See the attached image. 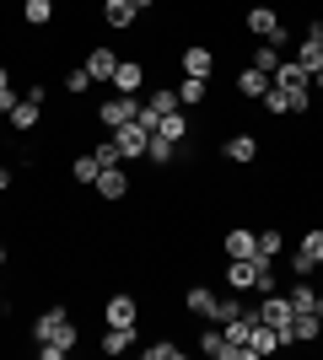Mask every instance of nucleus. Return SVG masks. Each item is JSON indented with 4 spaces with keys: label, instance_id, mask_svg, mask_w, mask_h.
Wrapping results in <instances>:
<instances>
[{
    "label": "nucleus",
    "instance_id": "nucleus-1",
    "mask_svg": "<svg viewBox=\"0 0 323 360\" xmlns=\"http://www.w3.org/2000/svg\"><path fill=\"white\" fill-rule=\"evenodd\" d=\"M32 345L44 360H65L76 349V317L65 312V307H44V312L32 317Z\"/></svg>",
    "mask_w": 323,
    "mask_h": 360
},
{
    "label": "nucleus",
    "instance_id": "nucleus-2",
    "mask_svg": "<svg viewBox=\"0 0 323 360\" xmlns=\"http://www.w3.org/2000/svg\"><path fill=\"white\" fill-rule=\"evenodd\" d=\"M270 81H275V86L291 97V113H308V103H312V75L302 70L296 60H280V70L270 75Z\"/></svg>",
    "mask_w": 323,
    "mask_h": 360
},
{
    "label": "nucleus",
    "instance_id": "nucleus-3",
    "mask_svg": "<svg viewBox=\"0 0 323 360\" xmlns=\"http://www.w3.org/2000/svg\"><path fill=\"white\" fill-rule=\"evenodd\" d=\"M291 296H280V290H270V296L259 301V323H270V328L280 333V345H291Z\"/></svg>",
    "mask_w": 323,
    "mask_h": 360
},
{
    "label": "nucleus",
    "instance_id": "nucleus-4",
    "mask_svg": "<svg viewBox=\"0 0 323 360\" xmlns=\"http://www.w3.org/2000/svg\"><path fill=\"white\" fill-rule=\"evenodd\" d=\"M135 113H140V97H129V91H113V97L97 108V119H103L108 129H119V124H135Z\"/></svg>",
    "mask_w": 323,
    "mask_h": 360
},
{
    "label": "nucleus",
    "instance_id": "nucleus-5",
    "mask_svg": "<svg viewBox=\"0 0 323 360\" xmlns=\"http://www.w3.org/2000/svg\"><path fill=\"white\" fill-rule=\"evenodd\" d=\"M248 32L270 44V38H286V22H280L275 6H248Z\"/></svg>",
    "mask_w": 323,
    "mask_h": 360
},
{
    "label": "nucleus",
    "instance_id": "nucleus-6",
    "mask_svg": "<svg viewBox=\"0 0 323 360\" xmlns=\"http://www.w3.org/2000/svg\"><path fill=\"white\" fill-rule=\"evenodd\" d=\"M113 140H119V156H124V162H140L146 146H151V129H140V124H119Z\"/></svg>",
    "mask_w": 323,
    "mask_h": 360
},
{
    "label": "nucleus",
    "instance_id": "nucleus-7",
    "mask_svg": "<svg viewBox=\"0 0 323 360\" xmlns=\"http://www.w3.org/2000/svg\"><path fill=\"white\" fill-rule=\"evenodd\" d=\"M103 317H108V328H135V323H140L135 296H124V290H119V296H108L103 301Z\"/></svg>",
    "mask_w": 323,
    "mask_h": 360
},
{
    "label": "nucleus",
    "instance_id": "nucleus-8",
    "mask_svg": "<svg viewBox=\"0 0 323 360\" xmlns=\"http://www.w3.org/2000/svg\"><path fill=\"white\" fill-rule=\"evenodd\" d=\"M221 156H227L232 167H253V162H259V140H253V135H227V140H221Z\"/></svg>",
    "mask_w": 323,
    "mask_h": 360
},
{
    "label": "nucleus",
    "instance_id": "nucleus-9",
    "mask_svg": "<svg viewBox=\"0 0 323 360\" xmlns=\"http://www.w3.org/2000/svg\"><path fill=\"white\" fill-rule=\"evenodd\" d=\"M227 258H259V231H248V226H232L227 237H221Z\"/></svg>",
    "mask_w": 323,
    "mask_h": 360
},
{
    "label": "nucleus",
    "instance_id": "nucleus-10",
    "mask_svg": "<svg viewBox=\"0 0 323 360\" xmlns=\"http://www.w3.org/2000/svg\"><path fill=\"white\" fill-rule=\"evenodd\" d=\"M296 65H302V70H318V65H323V22H312V27H308V38H302V49H296Z\"/></svg>",
    "mask_w": 323,
    "mask_h": 360
},
{
    "label": "nucleus",
    "instance_id": "nucleus-11",
    "mask_svg": "<svg viewBox=\"0 0 323 360\" xmlns=\"http://www.w3.org/2000/svg\"><path fill=\"white\" fill-rule=\"evenodd\" d=\"M270 86H275V81H270L259 65H243V70H237V91H243L248 103H264V91H270Z\"/></svg>",
    "mask_w": 323,
    "mask_h": 360
},
{
    "label": "nucleus",
    "instance_id": "nucleus-12",
    "mask_svg": "<svg viewBox=\"0 0 323 360\" xmlns=\"http://www.w3.org/2000/svg\"><path fill=\"white\" fill-rule=\"evenodd\" d=\"M6 119H11V129H16V135H32V129H38V119H44V103L22 97V103H16L11 113H6Z\"/></svg>",
    "mask_w": 323,
    "mask_h": 360
},
{
    "label": "nucleus",
    "instance_id": "nucleus-13",
    "mask_svg": "<svg viewBox=\"0 0 323 360\" xmlns=\"http://www.w3.org/2000/svg\"><path fill=\"white\" fill-rule=\"evenodd\" d=\"M97 194H103L108 205H119V199L129 194V178H124V167H103V172H97Z\"/></svg>",
    "mask_w": 323,
    "mask_h": 360
},
{
    "label": "nucleus",
    "instance_id": "nucleus-14",
    "mask_svg": "<svg viewBox=\"0 0 323 360\" xmlns=\"http://www.w3.org/2000/svg\"><path fill=\"white\" fill-rule=\"evenodd\" d=\"M184 75H200V81H210L215 75V54L205 44H189L184 49Z\"/></svg>",
    "mask_w": 323,
    "mask_h": 360
},
{
    "label": "nucleus",
    "instance_id": "nucleus-15",
    "mask_svg": "<svg viewBox=\"0 0 323 360\" xmlns=\"http://www.w3.org/2000/svg\"><path fill=\"white\" fill-rule=\"evenodd\" d=\"M113 70H119V54L97 44L92 54H87V75H92V81H108V86H113Z\"/></svg>",
    "mask_w": 323,
    "mask_h": 360
},
{
    "label": "nucleus",
    "instance_id": "nucleus-16",
    "mask_svg": "<svg viewBox=\"0 0 323 360\" xmlns=\"http://www.w3.org/2000/svg\"><path fill=\"white\" fill-rule=\"evenodd\" d=\"M200 355H210V360H243V355H237V345H227V333H221V328H205L200 333Z\"/></svg>",
    "mask_w": 323,
    "mask_h": 360
},
{
    "label": "nucleus",
    "instance_id": "nucleus-17",
    "mask_svg": "<svg viewBox=\"0 0 323 360\" xmlns=\"http://www.w3.org/2000/svg\"><path fill=\"white\" fill-rule=\"evenodd\" d=\"M280 349V333L270 328V323H253V333H248V360H259V355H275Z\"/></svg>",
    "mask_w": 323,
    "mask_h": 360
},
{
    "label": "nucleus",
    "instance_id": "nucleus-18",
    "mask_svg": "<svg viewBox=\"0 0 323 360\" xmlns=\"http://www.w3.org/2000/svg\"><path fill=\"white\" fill-rule=\"evenodd\" d=\"M215 301H221V296H215L210 285H194V290L184 296V307H189L194 317H205V323H215Z\"/></svg>",
    "mask_w": 323,
    "mask_h": 360
},
{
    "label": "nucleus",
    "instance_id": "nucleus-19",
    "mask_svg": "<svg viewBox=\"0 0 323 360\" xmlns=\"http://www.w3.org/2000/svg\"><path fill=\"white\" fill-rule=\"evenodd\" d=\"M318 333H323V317L318 312H296L291 317V345H312Z\"/></svg>",
    "mask_w": 323,
    "mask_h": 360
},
{
    "label": "nucleus",
    "instance_id": "nucleus-20",
    "mask_svg": "<svg viewBox=\"0 0 323 360\" xmlns=\"http://www.w3.org/2000/svg\"><path fill=\"white\" fill-rule=\"evenodd\" d=\"M140 81H146V65H140V60H119V70H113V86L135 97V91H140Z\"/></svg>",
    "mask_w": 323,
    "mask_h": 360
},
{
    "label": "nucleus",
    "instance_id": "nucleus-21",
    "mask_svg": "<svg viewBox=\"0 0 323 360\" xmlns=\"http://www.w3.org/2000/svg\"><path fill=\"white\" fill-rule=\"evenodd\" d=\"M286 296H291V312H318V307H323V296L308 285V280H296V285L286 290Z\"/></svg>",
    "mask_w": 323,
    "mask_h": 360
},
{
    "label": "nucleus",
    "instance_id": "nucleus-22",
    "mask_svg": "<svg viewBox=\"0 0 323 360\" xmlns=\"http://www.w3.org/2000/svg\"><path fill=\"white\" fill-rule=\"evenodd\" d=\"M135 339H140V323H135V328H108L103 333V355H124Z\"/></svg>",
    "mask_w": 323,
    "mask_h": 360
},
{
    "label": "nucleus",
    "instance_id": "nucleus-23",
    "mask_svg": "<svg viewBox=\"0 0 323 360\" xmlns=\"http://www.w3.org/2000/svg\"><path fill=\"white\" fill-rule=\"evenodd\" d=\"M156 135L172 140V146H184V140H189V119H184V108H178V113H167V119L156 124Z\"/></svg>",
    "mask_w": 323,
    "mask_h": 360
},
{
    "label": "nucleus",
    "instance_id": "nucleus-24",
    "mask_svg": "<svg viewBox=\"0 0 323 360\" xmlns=\"http://www.w3.org/2000/svg\"><path fill=\"white\" fill-rule=\"evenodd\" d=\"M205 91H210V81H200V75H184V81H178V103H184V108H200V103H205Z\"/></svg>",
    "mask_w": 323,
    "mask_h": 360
},
{
    "label": "nucleus",
    "instance_id": "nucleus-25",
    "mask_svg": "<svg viewBox=\"0 0 323 360\" xmlns=\"http://www.w3.org/2000/svg\"><path fill=\"white\" fill-rule=\"evenodd\" d=\"M103 16H108V27H135V6H129V0H108L103 6Z\"/></svg>",
    "mask_w": 323,
    "mask_h": 360
},
{
    "label": "nucleus",
    "instance_id": "nucleus-26",
    "mask_svg": "<svg viewBox=\"0 0 323 360\" xmlns=\"http://www.w3.org/2000/svg\"><path fill=\"white\" fill-rule=\"evenodd\" d=\"M146 162L172 167V162H178V146H172V140H162V135H151V146H146Z\"/></svg>",
    "mask_w": 323,
    "mask_h": 360
},
{
    "label": "nucleus",
    "instance_id": "nucleus-27",
    "mask_svg": "<svg viewBox=\"0 0 323 360\" xmlns=\"http://www.w3.org/2000/svg\"><path fill=\"white\" fill-rule=\"evenodd\" d=\"M146 108H156L162 119H167V113H178V108H184V103H178V86H156V91H151V103H146Z\"/></svg>",
    "mask_w": 323,
    "mask_h": 360
},
{
    "label": "nucleus",
    "instance_id": "nucleus-28",
    "mask_svg": "<svg viewBox=\"0 0 323 360\" xmlns=\"http://www.w3.org/2000/svg\"><path fill=\"white\" fill-rule=\"evenodd\" d=\"M22 16L32 27H44V22H54V0H22Z\"/></svg>",
    "mask_w": 323,
    "mask_h": 360
},
{
    "label": "nucleus",
    "instance_id": "nucleus-29",
    "mask_svg": "<svg viewBox=\"0 0 323 360\" xmlns=\"http://www.w3.org/2000/svg\"><path fill=\"white\" fill-rule=\"evenodd\" d=\"M97 172H103L97 156H76V162H70V178H76V183H97Z\"/></svg>",
    "mask_w": 323,
    "mask_h": 360
},
{
    "label": "nucleus",
    "instance_id": "nucleus-30",
    "mask_svg": "<svg viewBox=\"0 0 323 360\" xmlns=\"http://www.w3.org/2000/svg\"><path fill=\"white\" fill-rule=\"evenodd\" d=\"M253 65H259L264 75H275L280 70V49L275 44H259V49H253Z\"/></svg>",
    "mask_w": 323,
    "mask_h": 360
},
{
    "label": "nucleus",
    "instance_id": "nucleus-31",
    "mask_svg": "<svg viewBox=\"0 0 323 360\" xmlns=\"http://www.w3.org/2000/svg\"><path fill=\"white\" fill-rule=\"evenodd\" d=\"M146 360H184V345H172V339H156V345H146Z\"/></svg>",
    "mask_w": 323,
    "mask_h": 360
},
{
    "label": "nucleus",
    "instance_id": "nucleus-32",
    "mask_svg": "<svg viewBox=\"0 0 323 360\" xmlns=\"http://www.w3.org/2000/svg\"><path fill=\"white\" fill-rule=\"evenodd\" d=\"M264 113H275V119H286V113H291V97H286L280 86H270V91H264Z\"/></svg>",
    "mask_w": 323,
    "mask_h": 360
},
{
    "label": "nucleus",
    "instance_id": "nucleus-33",
    "mask_svg": "<svg viewBox=\"0 0 323 360\" xmlns=\"http://www.w3.org/2000/svg\"><path fill=\"white\" fill-rule=\"evenodd\" d=\"M286 253V237L280 231H259V258H280Z\"/></svg>",
    "mask_w": 323,
    "mask_h": 360
},
{
    "label": "nucleus",
    "instance_id": "nucleus-34",
    "mask_svg": "<svg viewBox=\"0 0 323 360\" xmlns=\"http://www.w3.org/2000/svg\"><path fill=\"white\" fill-rule=\"evenodd\" d=\"M16 103H22V97H16V86H11V70L0 65V113H11Z\"/></svg>",
    "mask_w": 323,
    "mask_h": 360
},
{
    "label": "nucleus",
    "instance_id": "nucleus-35",
    "mask_svg": "<svg viewBox=\"0 0 323 360\" xmlns=\"http://www.w3.org/2000/svg\"><path fill=\"white\" fill-rule=\"evenodd\" d=\"M92 156H97V167H124V156H119V140H103V146H97Z\"/></svg>",
    "mask_w": 323,
    "mask_h": 360
},
{
    "label": "nucleus",
    "instance_id": "nucleus-36",
    "mask_svg": "<svg viewBox=\"0 0 323 360\" xmlns=\"http://www.w3.org/2000/svg\"><path fill=\"white\" fill-rule=\"evenodd\" d=\"M87 86H97L92 75H87V65H81V70H70V75H65V91H70V97H81V91H87Z\"/></svg>",
    "mask_w": 323,
    "mask_h": 360
},
{
    "label": "nucleus",
    "instance_id": "nucleus-37",
    "mask_svg": "<svg viewBox=\"0 0 323 360\" xmlns=\"http://www.w3.org/2000/svg\"><path fill=\"white\" fill-rule=\"evenodd\" d=\"M312 91H323V65H318V70H312Z\"/></svg>",
    "mask_w": 323,
    "mask_h": 360
},
{
    "label": "nucleus",
    "instance_id": "nucleus-38",
    "mask_svg": "<svg viewBox=\"0 0 323 360\" xmlns=\"http://www.w3.org/2000/svg\"><path fill=\"white\" fill-rule=\"evenodd\" d=\"M6 188H11V172H6V167H0V194H6Z\"/></svg>",
    "mask_w": 323,
    "mask_h": 360
},
{
    "label": "nucleus",
    "instance_id": "nucleus-39",
    "mask_svg": "<svg viewBox=\"0 0 323 360\" xmlns=\"http://www.w3.org/2000/svg\"><path fill=\"white\" fill-rule=\"evenodd\" d=\"M129 6H135V11H146V6H162V0H129Z\"/></svg>",
    "mask_w": 323,
    "mask_h": 360
},
{
    "label": "nucleus",
    "instance_id": "nucleus-40",
    "mask_svg": "<svg viewBox=\"0 0 323 360\" xmlns=\"http://www.w3.org/2000/svg\"><path fill=\"white\" fill-rule=\"evenodd\" d=\"M0 264H6V242H0Z\"/></svg>",
    "mask_w": 323,
    "mask_h": 360
},
{
    "label": "nucleus",
    "instance_id": "nucleus-41",
    "mask_svg": "<svg viewBox=\"0 0 323 360\" xmlns=\"http://www.w3.org/2000/svg\"><path fill=\"white\" fill-rule=\"evenodd\" d=\"M318 317H323V307H318Z\"/></svg>",
    "mask_w": 323,
    "mask_h": 360
}]
</instances>
